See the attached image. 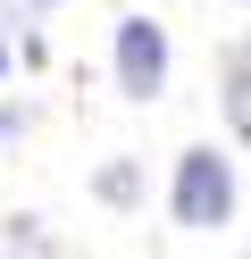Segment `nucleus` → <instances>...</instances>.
Wrapping results in <instances>:
<instances>
[{
	"mask_svg": "<svg viewBox=\"0 0 251 259\" xmlns=\"http://www.w3.org/2000/svg\"><path fill=\"white\" fill-rule=\"evenodd\" d=\"M25 134V109H0V142H17Z\"/></svg>",
	"mask_w": 251,
	"mask_h": 259,
	"instance_id": "obj_6",
	"label": "nucleus"
},
{
	"mask_svg": "<svg viewBox=\"0 0 251 259\" xmlns=\"http://www.w3.org/2000/svg\"><path fill=\"white\" fill-rule=\"evenodd\" d=\"M92 192L109 209H134V201H142V159H109V167L92 176Z\"/></svg>",
	"mask_w": 251,
	"mask_h": 259,
	"instance_id": "obj_4",
	"label": "nucleus"
},
{
	"mask_svg": "<svg viewBox=\"0 0 251 259\" xmlns=\"http://www.w3.org/2000/svg\"><path fill=\"white\" fill-rule=\"evenodd\" d=\"M218 101H226V134L243 142L251 134V51L243 42H226V59H218Z\"/></svg>",
	"mask_w": 251,
	"mask_h": 259,
	"instance_id": "obj_3",
	"label": "nucleus"
},
{
	"mask_svg": "<svg viewBox=\"0 0 251 259\" xmlns=\"http://www.w3.org/2000/svg\"><path fill=\"white\" fill-rule=\"evenodd\" d=\"M42 9H59V0H0V42H9V25H33Z\"/></svg>",
	"mask_w": 251,
	"mask_h": 259,
	"instance_id": "obj_5",
	"label": "nucleus"
},
{
	"mask_svg": "<svg viewBox=\"0 0 251 259\" xmlns=\"http://www.w3.org/2000/svg\"><path fill=\"white\" fill-rule=\"evenodd\" d=\"M109 67H117V92L126 101H159L167 92V25L142 17V9H126L109 25Z\"/></svg>",
	"mask_w": 251,
	"mask_h": 259,
	"instance_id": "obj_2",
	"label": "nucleus"
},
{
	"mask_svg": "<svg viewBox=\"0 0 251 259\" xmlns=\"http://www.w3.org/2000/svg\"><path fill=\"white\" fill-rule=\"evenodd\" d=\"M0 75H9V42H0Z\"/></svg>",
	"mask_w": 251,
	"mask_h": 259,
	"instance_id": "obj_7",
	"label": "nucleus"
},
{
	"mask_svg": "<svg viewBox=\"0 0 251 259\" xmlns=\"http://www.w3.org/2000/svg\"><path fill=\"white\" fill-rule=\"evenodd\" d=\"M9 259H17V251H9Z\"/></svg>",
	"mask_w": 251,
	"mask_h": 259,
	"instance_id": "obj_8",
	"label": "nucleus"
},
{
	"mask_svg": "<svg viewBox=\"0 0 251 259\" xmlns=\"http://www.w3.org/2000/svg\"><path fill=\"white\" fill-rule=\"evenodd\" d=\"M167 209H176V226H193V234H218V226H234V209H243V184H234V151H218V142H193V151L176 159Z\"/></svg>",
	"mask_w": 251,
	"mask_h": 259,
	"instance_id": "obj_1",
	"label": "nucleus"
}]
</instances>
